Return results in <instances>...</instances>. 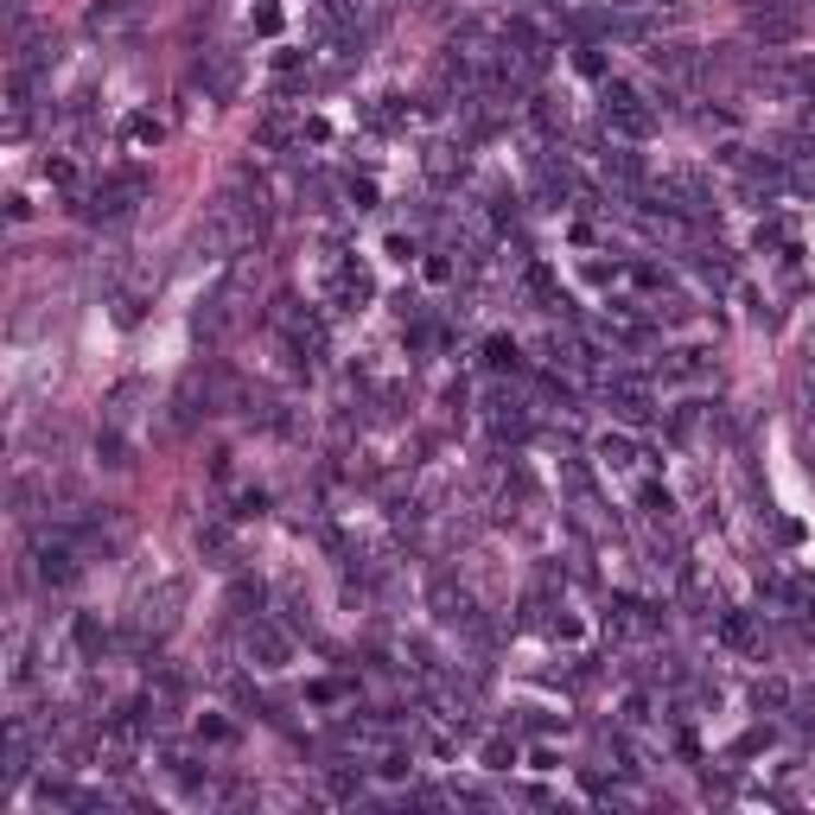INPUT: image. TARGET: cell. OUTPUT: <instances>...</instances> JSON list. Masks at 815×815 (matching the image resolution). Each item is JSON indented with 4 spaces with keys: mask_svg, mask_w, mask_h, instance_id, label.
<instances>
[{
    "mask_svg": "<svg viewBox=\"0 0 815 815\" xmlns=\"http://www.w3.org/2000/svg\"><path fill=\"white\" fill-rule=\"evenodd\" d=\"M612 630H618V637H657V630H663V612L643 605V599H618V605H612Z\"/></svg>",
    "mask_w": 815,
    "mask_h": 815,
    "instance_id": "obj_8",
    "label": "cell"
},
{
    "mask_svg": "<svg viewBox=\"0 0 815 815\" xmlns=\"http://www.w3.org/2000/svg\"><path fill=\"white\" fill-rule=\"evenodd\" d=\"M491 434H497V440H522V434H529V408L522 402H491Z\"/></svg>",
    "mask_w": 815,
    "mask_h": 815,
    "instance_id": "obj_12",
    "label": "cell"
},
{
    "mask_svg": "<svg viewBox=\"0 0 815 815\" xmlns=\"http://www.w3.org/2000/svg\"><path fill=\"white\" fill-rule=\"evenodd\" d=\"M243 657L256 669H287L294 663V637L281 625H268V618H249V625H243Z\"/></svg>",
    "mask_w": 815,
    "mask_h": 815,
    "instance_id": "obj_5",
    "label": "cell"
},
{
    "mask_svg": "<svg viewBox=\"0 0 815 815\" xmlns=\"http://www.w3.org/2000/svg\"><path fill=\"white\" fill-rule=\"evenodd\" d=\"M261 510H268V497H261V491H243V497H236V517H261Z\"/></svg>",
    "mask_w": 815,
    "mask_h": 815,
    "instance_id": "obj_22",
    "label": "cell"
},
{
    "mask_svg": "<svg viewBox=\"0 0 815 815\" xmlns=\"http://www.w3.org/2000/svg\"><path fill=\"white\" fill-rule=\"evenodd\" d=\"M752 701H758V707H790V682H778V675H765V682L752 688Z\"/></svg>",
    "mask_w": 815,
    "mask_h": 815,
    "instance_id": "obj_16",
    "label": "cell"
},
{
    "mask_svg": "<svg viewBox=\"0 0 815 815\" xmlns=\"http://www.w3.org/2000/svg\"><path fill=\"white\" fill-rule=\"evenodd\" d=\"M141 198H147V173H109L103 186L83 191V217L121 223V217H134V204H141Z\"/></svg>",
    "mask_w": 815,
    "mask_h": 815,
    "instance_id": "obj_2",
    "label": "cell"
},
{
    "mask_svg": "<svg viewBox=\"0 0 815 815\" xmlns=\"http://www.w3.org/2000/svg\"><path fill=\"white\" fill-rule=\"evenodd\" d=\"M326 294H332V306L338 312H364L370 306V268L364 261H351V256H332L326 261Z\"/></svg>",
    "mask_w": 815,
    "mask_h": 815,
    "instance_id": "obj_4",
    "label": "cell"
},
{
    "mask_svg": "<svg viewBox=\"0 0 815 815\" xmlns=\"http://www.w3.org/2000/svg\"><path fill=\"white\" fill-rule=\"evenodd\" d=\"M720 643L740 650V657H758V650H765V630L752 625L745 612H720Z\"/></svg>",
    "mask_w": 815,
    "mask_h": 815,
    "instance_id": "obj_9",
    "label": "cell"
},
{
    "mask_svg": "<svg viewBox=\"0 0 815 815\" xmlns=\"http://www.w3.org/2000/svg\"><path fill=\"white\" fill-rule=\"evenodd\" d=\"M605 128L618 141H650L657 134V103L637 83H605Z\"/></svg>",
    "mask_w": 815,
    "mask_h": 815,
    "instance_id": "obj_1",
    "label": "cell"
},
{
    "mask_svg": "<svg viewBox=\"0 0 815 815\" xmlns=\"http://www.w3.org/2000/svg\"><path fill=\"white\" fill-rule=\"evenodd\" d=\"M796 33H803L796 0H758V7H752V38H758V45H790Z\"/></svg>",
    "mask_w": 815,
    "mask_h": 815,
    "instance_id": "obj_6",
    "label": "cell"
},
{
    "mask_svg": "<svg viewBox=\"0 0 815 815\" xmlns=\"http://www.w3.org/2000/svg\"><path fill=\"white\" fill-rule=\"evenodd\" d=\"M484 364H491V370H517V344L491 338V344H484Z\"/></svg>",
    "mask_w": 815,
    "mask_h": 815,
    "instance_id": "obj_19",
    "label": "cell"
},
{
    "mask_svg": "<svg viewBox=\"0 0 815 815\" xmlns=\"http://www.w3.org/2000/svg\"><path fill=\"white\" fill-rule=\"evenodd\" d=\"M71 643L90 657V663H103L115 650V637H109V625H96V618H71Z\"/></svg>",
    "mask_w": 815,
    "mask_h": 815,
    "instance_id": "obj_10",
    "label": "cell"
},
{
    "mask_svg": "<svg viewBox=\"0 0 815 815\" xmlns=\"http://www.w3.org/2000/svg\"><path fill=\"white\" fill-rule=\"evenodd\" d=\"M128 141H134V147H153V141H160V121H153V115H134V121H128Z\"/></svg>",
    "mask_w": 815,
    "mask_h": 815,
    "instance_id": "obj_20",
    "label": "cell"
},
{
    "mask_svg": "<svg viewBox=\"0 0 815 815\" xmlns=\"http://www.w3.org/2000/svg\"><path fill=\"white\" fill-rule=\"evenodd\" d=\"M395 121H408L402 96H376L370 109H364V128H376V134H382V128H395Z\"/></svg>",
    "mask_w": 815,
    "mask_h": 815,
    "instance_id": "obj_14",
    "label": "cell"
},
{
    "mask_svg": "<svg viewBox=\"0 0 815 815\" xmlns=\"http://www.w3.org/2000/svg\"><path fill=\"white\" fill-rule=\"evenodd\" d=\"M121 20H134V0H115V7H96V13H90L96 33H103V26H121Z\"/></svg>",
    "mask_w": 815,
    "mask_h": 815,
    "instance_id": "obj_17",
    "label": "cell"
},
{
    "mask_svg": "<svg viewBox=\"0 0 815 815\" xmlns=\"http://www.w3.org/2000/svg\"><path fill=\"white\" fill-rule=\"evenodd\" d=\"M434 612H440L446 625H459V630H484V618H479V599L465 593V587H452V580H434Z\"/></svg>",
    "mask_w": 815,
    "mask_h": 815,
    "instance_id": "obj_7",
    "label": "cell"
},
{
    "mask_svg": "<svg viewBox=\"0 0 815 815\" xmlns=\"http://www.w3.org/2000/svg\"><path fill=\"white\" fill-rule=\"evenodd\" d=\"M45 179H51L58 191H76V186H83V173H76L71 153H51V160H45Z\"/></svg>",
    "mask_w": 815,
    "mask_h": 815,
    "instance_id": "obj_15",
    "label": "cell"
},
{
    "mask_svg": "<svg viewBox=\"0 0 815 815\" xmlns=\"http://www.w3.org/2000/svg\"><path fill=\"white\" fill-rule=\"evenodd\" d=\"M510 758H517V740H504V733H497V740H484V765H491V771H504Z\"/></svg>",
    "mask_w": 815,
    "mask_h": 815,
    "instance_id": "obj_18",
    "label": "cell"
},
{
    "mask_svg": "<svg viewBox=\"0 0 815 815\" xmlns=\"http://www.w3.org/2000/svg\"><path fill=\"white\" fill-rule=\"evenodd\" d=\"M459 173H465V147H452V141H434V147H427V179H434V186H452Z\"/></svg>",
    "mask_w": 815,
    "mask_h": 815,
    "instance_id": "obj_11",
    "label": "cell"
},
{
    "mask_svg": "<svg viewBox=\"0 0 815 815\" xmlns=\"http://www.w3.org/2000/svg\"><path fill=\"white\" fill-rule=\"evenodd\" d=\"M344 198H351V211H370V204H376V186H370V179H344Z\"/></svg>",
    "mask_w": 815,
    "mask_h": 815,
    "instance_id": "obj_21",
    "label": "cell"
},
{
    "mask_svg": "<svg viewBox=\"0 0 815 815\" xmlns=\"http://www.w3.org/2000/svg\"><path fill=\"white\" fill-rule=\"evenodd\" d=\"M599 459H605L612 472H630V465H637V440H630V434H605V440H599Z\"/></svg>",
    "mask_w": 815,
    "mask_h": 815,
    "instance_id": "obj_13",
    "label": "cell"
},
{
    "mask_svg": "<svg viewBox=\"0 0 815 815\" xmlns=\"http://www.w3.org/2000/svg\"><path fill=\"white\" fill-rule=\"evenodd\" d=\"M427 281H434V287H440V281H452V261L434 256V261H427Z\"/></svg>",
    "mask_w": 815,
    "mask_h": 815,
    "instance_id": "obj_23",
    "label": "cell"
},
{
    "mask_svg": "<svg viewBox=\"0 0 815 815\" xmlns=\"http://www.w3.org/2000/svg\"><path fill=\"white\" fill-rule=\"evenodd\" d=\"M605 402H612V414H618L625 427H650V421H657V395H650L643 376L605 370Z\"/></svg>",
    "mask_w": 815,
    "mask_h": 815,
    "instance_id": "obj_3",
    "label": "cell"
}]
</instances>
